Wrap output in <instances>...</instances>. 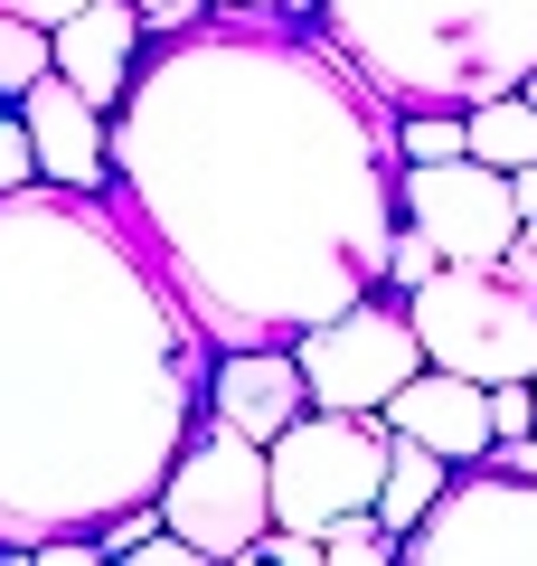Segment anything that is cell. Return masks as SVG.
I'll list each match as a JSON object with an SVG mask.
<instances>
[{
  "mask_svg": "<svg viewBox=\"0 0 537 566\" xmlns=\"http://www.w3.org/2000/svg\"><path fill=\"white\" fill-rule=\"evenodd\" d=\"M397 104L320 29L208 10L114 104V189L218 349H293L397 255Z\"/></svg>",
  "mask_w": 537,
  "mask_h": 566,
  "instance_id": "obj_1",
  "label": "cell"
},
{
  "mask_svg": "<svg viewBox=\"0 0 537 566\" xmlns=\"http://www.w3.org/2000/svg\"><path fill=\"white\" fill-rule=\"evenodd\" d=\"M218 340L104 189L0 199V547L160 501L208 424Z\"/></svg>",
  "mask_w": 537,
  "mask_h": 566,
  "instance_id": "obj_2",
  "label": "cell"
},
{
  "mask_svg": "<svg viewBox=\"0 0 537 566\" xmlns=\"http://www.w3.org/2000/svg\"><path fill=\"white\" fill-rule=\"evenodd\" d=\"M312 29L397 114H472L537 76V0H320Z\"/></svg>",
  "mask_w": 537,
  "mask_h": 566,
  "instance_id": "obj_3",
  "label": "cell"
},
{
  "mask_svg": "<svg viewBox=\"0 0 537 566\" xmlns=\"http://www.w3.org/2000/svg\"><path fill=\"white\" fill-rule=\"evenodd\" d=\"M406 322H415L424 359L453 368V378H481V387L537 378V293L509 283L499 264H443L434 283L406 293Z\"/></svg>",
  "mask_w": 537,
  "mask_h": 566,
  "instance_id": "obj_4",
  "label": "cell"
},
{
  "mask_svg": "<svg viewBox=\"0 0 537 566\" xmlns=\"http://www.w3.org/2000/svg\"><path fill=\"white\" fill-rule=\"evenodd\" d=\"M160 528L208 547L218 566L255 557L264 528H274V444H255L227 416H208L189 434V453L170 463V482H160Z\"/></svg>",
  "mask_w": 537,
  "mask_h": 566,
  "instance_id": "obj_5",
  "label": "cell"
},
{
  "mask_svg": "<svg viewBox=\"0 0 537 566\" xmlns=\"http://www.w3.org/2000/svg\"><path fill=\"white\" fill-rule=\"evenodd\" d=\"M387 463H397V424L387 416H302L274 444V528L330 538L339 520H378Z\"/></svg>",
  "mask_w": 537,
  "mask_h": 566,
  "instance_id": "obj_6",
  "label": "cell"
},
{
  "mask_svg": "<svg viewBox=\"0 0 537 566\" xmlns=\"http://www.w3.org/2000/svg\"><path fill=\"white\" fill-rule=\"evenodd\" d=\"M406 566H537V434L453 472L434 520L406 538Z\"/></svg>",
  "mask_w": 537,
  "mask_h": 566,
  "instance_id": "obj_7",
  "label": "cell"
},
{
  "mask_svg": "<svg viewBox=\"0 0 537 566\" xmlns=\"http://www.w3.org/2000/svg\"><path fill=\"white\" fill-rule=\"evenodd\" d=\"M302 378H312V406L320 416H387V397H397L406 378H424V340L415 322H406V303H368L339 312V322H320L312 340H293Z\"/></svg>",
  "mask_w": 537,
  "mask_h": 566,
  "instance_id": "obj_8",
  "label": "cell"
},
{
  "mask_svg": "<svg viewBox=\"0 0 537 566\" xmlns=\"http://www.w3.org/2000/svg\"><path fill=\"white\" fill-rule=\"evenodd\" d=\"M397 208H406V227H424V237L443 245V264H499L518 245V180L509 170H491V161H424V170H406L397 180Z\"/></svg>",
  "mask_w": 537,
  "mask_h": 566,
  "instance_id": "obj_9",
  "label": "cell"
},
{
  "mask_svg": "<svg viewBox=\"0 0 537 566\" xmlns=\"http://www.w3.org/2000/svg\"><path fill=\"white\" fill-rule=\"evenodd\" d=\"M20 123H29V142H39V180L48 189H114V114L85 104L66 76L29 85Z\"/></svg>",
  "mask_w": 537,
  "mask_h": 566,
  "instance_id": "obj_10",
  "label": "cell"
},
{
  "mask_svg": "<svg viewBox=\"0 0 537 566\" xmlns=\"http://www.w3.org/2000/svg\"><path fill=\"white\" fill-rule=\"evenodd\" d=\"M387 424H397L406 444L443 453L453 472H472V463H491V453H499L491 387H481V378H453V368H424V378H406L397 397H387Z\"/></svg>",
  "mask_w": 537,
  "mask_h": 566,
  "instance_id": "obj_11",
  "label": "cell"
},
{
  "mask_svg": "<svg viewBox=\"0 0 537 566\" xmlns=\"http://www.w3.org/2000/svg\"><path fill=\"white\" fill-rule=\"evenodd\" d=\"M208 416H227L255 444H283L312 416V378H302L293 349H218V368H208Z\"/></svg>",
  "mask_w": 537,
  "mask_h": 566,
  "instance_id": "obj_12",
  "label": "cell"
},
{
  "mask_svg": "<svg viewBox=\"0 0 537 566\" xmlns=\"http://www.w3.org/2000/svg\"><path fill=\"white\" fill-rule=\"evenodd\" d=\"M141 57H151V20H141V0H95V10H76V20L57 29V76L76 85L85 104H104V114L133 95Z\"/></svg>",
  "mask_w": 537,
  "mask_h": 566,
  "instance_id": "obj_13",
  "label": "cell"
},
{
  "mask_svg": "<svg viewBox=\"0 0 537 566\" xmlns=\"http://www.w3.org/2000/svg\"><path fill=\"white\" fill-rule=\"evenodd\" d=\"M453 491V463L424 444H406L397 434V463H387V491H378V528H397V538H415L424 520H434V501Z\"/></svg>",
  "mask_w": 537,
  "mask_h": 566,
  "instance_id": "obj_14",
  "label": "cell"
},
{
  "mask_svg": "<svg viewBox=\"0 0 537 566\" xmlns=\"http://www.w3.org/2000/svg\"><path fill=\"white\" fill-rule=\"evenodd\" d=\"M472 161H491V170H528L537 161V95L472 104Z\"/></svg>",
  "mask_w": 537,
  "mask_h": 566,
  "instance_id": "obj_15",
  "label": "cell"
},
{
  "mask_svg": "<svg viewBox=\"0 0 537 566\" xmlns=\"http://www.w3.org/2000/svg\"><path fill=\"white\" fill-rule=\"evenodd\" d=\"M39 76H57V29L20 20V10H0V104H20Z\"/></svg>",
  "mask_w": 537,
  "mask_h": 566,
  "instance_id": "obj_16",
  "label": "cell"
},
{
  "mask_svg": "<svg viewBox=\"0 0 537 566\" xmlns=\"http://www.w3.org/2000/svg\"><path fill=\"white\" fill-rule=\"evenodd\" d=\"M472 151V114H397V161L424 170V161H462Z\"/></svg>",
  "mask_w": 537,
  "mask_h": 566,
  "instance_id": "obj_17",
  "label": "cell"
},
{
  "mask_svg": "<svg viewBox=\"0 0 537 566\" xmlns=\"http://www.w3.org/2000/svg\"><path fill=\"white\" fill-rule=\"evenodd\" d=\"M320 566H406V538L378 520H339L330 538H320Z\"/></svg>",
  "mask_w": 537,
  "mask_h": 566,
  "instance_id": "obj_18",
  "label": "cell"
},
{
  "mask_svg": "<svg viewBox=\"0 0 537 566\" xmlns=\"http://www.w3.org/2000/svg\"><path fill=\"white\" fill-rule=\"evenodd\" d=\"M20 189H39V142L20 114H0V199H20Z\"/></svg>",
  "mask_w": 537,
  "mask_h": 566,
  "instance_id": "obj_19",
  "label": "cell"
},
{
  "mask_svg": "<svg viewBox=\"0 0 537 566\" xmlns=\"http://www.w3.org/2000/svg\"><path fill=\"white\" fill-rule=\"evenodd\" d=\"M443 274V245L424 237V227H397V255H387V283L397 293H415V283H434Z\"/></svg>",
  "mask_w": 537,
  "mask_h": 566,
  "instance_id": "obj_20",
  "label": "cell"
},
{
  "mask_svg": "<svg viewBox=\"0 0 537 566\" xmlns=\"http://www.w3.org/2000/svg\"><path fill=\"white\" fill-rule=\"evenodd\" d=\"M491 424H499V444H528V434H537V378L491 387Z\"/></svg>",
  "mask_w": 537,
  "mask_h": 566,
  "instance_id": "obj_21",
  "label": "cell"
},
{
  "mask_svg": "<svg viewBox=\"0 0 537 566\" xmlns=\"http://www.w3.org/2000/svg\"><path fill=\"white\" fill-rule=\"evenodd\" d=\"M114 566H218V557H208V547H189V538H170V528H160V538H141L133 557H114Z\"/></svg>",
  "mask_w": 537,
  "mask_h": 566,
  "instance_id": "obj_22",
  "label": "cell"
},
{
  "mask_svg": "<svg viewBox=\"0 0 537 566\" xmlns=\"http://www.w3.org/2000/svg\"><path fill=\"white\" fill-rule=\"evenodd\" d=\"M141 20H151V39H179V29L208 20V0H141Z\"/></svg>",
  "mask_w": 537,
  "mask_h": 566,
  "instance_id": "obj_23",
  "label": "cell"
},
{
  "mask_svg": "<svg viewBox=\"0 0 537 566\" xmlns=\"http://www.w3.org/2000/svg\"><path fill=\"white\" fill-rule=\"evenodd\" d=\"M39 566H114L104 557V538H48V547H29Z\"/></svg>",
  "mask_w": 537,
  "mask_h": 566,
  "instance_id": "obj_24",
  "label": "cell"
},
{
  "mask_svg": "<svg viewBox=\"0 0 537 566\" xmlns=\"http://www.w3.org/2000/svg\"><path fill=\"white\" fill-rule=\"evenodd\" d=\"M208 10H245V20H312L320 0H208Z\"/></svg>",
  "mask_w": 537,
  "mask_h": 566,
  "instance_id": "obj_25",
  "label": "cell"
},
{
  "mask_svg": "<svg viewBox=\"0 0 537 566\" xmlns=\"http://www.w3.org/2000/svg\"><path fill=\"white\" fill-rule=\"evenodd\" d=\"M0 10H20V20H39V29H66L76 10H95V0H0Z\"/></svg>",
  "mask_w": 537,
  "mask_h": 566,
  "instance_id": "obj_26",
  "label": "cell"
},
{
  "mask_svg": "<svg viewBox=\"0 0 537 566\" xmlns=\"http://www.w3.org/2000/svg\"><path fill=\"white\" fill-rule=\"evenodd\" d=\"M499 274H509V283H528V293H537V218L518 227V245L499 255Z\"/></svg>",
  "mask_w": 537,
  "mask_h": 566,
  "instance_id": "obj_27",
  "label": "cell"
},
{
  "mask_svg": "<svg viewBox=\"0 0 537 566\" xmlns=\"http://www.w3.org/2000/svg\"><path fill=\"white\" fill-rule=\"evenodd\" d=\"M509 180H518V218H537V161H528V170H509Z\"/></svg>",
  "mask_w": 537,
  "mask_h": 566,
  "instance_id": "obj_28",
  "label": "cell"
},
{
  "mask_svg": "<svg viewBox=\"0 0 537 566\" xmlns=\"http://www.w3.org/2000/svg\"><path fill=\"white\" fill-rule=\"evenodd\" d=\"M0 566H39V557H29V547H0Z\"/></svg>",
  "mask_w": 537,
  "mask_h": 566,
  "instance_id": "obj_29",
  "label": "cell"
},
{
  "mask_svg": "<svg viewBox=\"0 0 537 566\" xmlns=\"http://www.w3.org/2000/svg\"><path fill=\"white\" fill-rule=\"evenodd\" d=\"M227 566H274V557H227Z\"/></svg>",
  "mask_w": 537,
  "mask_h": 566,
  "instance_id": "obj_30",
  "label": "cell"
},
{
  "mask_svg": "<svg viewBox=\"0 0 537 566\" xmlns=\"http://www.w3.org/2000/svg\"><path fill=\"white\" fill-rule=\"evenodd\" d=\"M528 95H537V76H528Z\"/></svg>",
  "mask_w": 537,
  "mask_h": 566,
  "instance_id": "obj_31",
  "label": "cell"
}]
</instances>
